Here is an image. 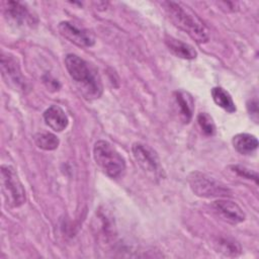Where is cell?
I'll list each match as a JSON object with an SVG mask.
<instances>
[{
	"instance_id": "cell-9",
	"label": "cell",
	"mask_w": 259,
	"mask_h": 259,
	"mask_svg": "<svg viewBox=\"0 0 259 259\" xmlns=\"http://www.w3.org/2000/svg\"><path fill=\"white\" fill-rule=\"evenodd\" d=\"M1 69L3 76L6 78L7 81H10L19 89L23 87V79L20 74L19 66L12 56L2 54Z\"/></svg>"
},
{
	"instance_id": "cell-12",
	"label": "cell",
	"mask_w": 259,
	"mask_h": 259,
	"mask_svg": "<svg viewBox=\"0 0 259 259\" xmlns=\"http://www.w3.org/2000/svg\"><path fill=\"white\" fill-rule=\"evenodd\" d=\"M175 105L177 106L179 118L184 122L188 123L193 114L194 110V101L191 95L185 91H176L174 92Z\"/></svg>"
},
{
	"instance_id": "cell-16",
	"label": "cell",
	"mask_w": 259,
	"mask_h": 259,
	"mask_svg": "<svg viewBox=\"0 0 259 259\" xmlns=\"http://www.w3.org/2000/svg\"><path fill=\"white\" fill-rule=\"evenodd\" d=\"M35 145L42 150L53 151L56 150L60 144L57 136L51 133H37L33 137Z\"/></svg>"
},
{
	"instance_id": "cell-15",
	"label": "cell",
	"mask_w": 259,
	"mask_h": 259,
	"mask_svg": "<svg viewBox=\"0 0 259 259\" xmlns=\"http://www.w3.org/2000/svg\"><path fill=\"white\" fill-rule=\"evenodd\" d=\"M211 96L214 101V103L225 109L226 111L233 113L236 111V105L229 94L224 88L222 87H213L211 89Z\"/></svg>"
},
{
	"instance_id": "cell-3",
	"label": "cell",
	"mask_w": 259,
	"mask_h": 259,
	"mask_svg": "<svg viewBox=\"0 0 259 259\" xmlns=\"http://www.w3.org/2000/svg\"><path fill=\"white\" fill-rule=\"evenodd\" d=\"M97 166L110 178L119 177L125 170V161L115 148L106 141H97L93 148Z\"/></svg>"
},
{
	"instance_id": "cell-2",
	"label": "cell",
	"mask_w": 259,
	"mask_h": 259,
	"mask_svg": "<svg viewBox=\"0 0 259 259\" xmlns=\"http://www.w3.org/2000/svg\"><path fill=\"white\" fill-rule=\"evenodd\" d=\"M163 5L168 17L175 26L185 31L198 44L208 40L209 33L207 27L188 6L175 1H166Z\"/></svg>"
},
{
	"instance_id": "cell-8",
	"label": "cell",
	"mask_w": 259,
	"mask_h": 259,
	"mask_svg": "<svg viewBox=\"0 0 259 259\" xmlns=\"http://www.w3.org/2000/svg\"><path fill=\"white\" fill-rule=\"evenodd\" d=\"M212 208L220 218L233 225L242 223L246 218L243 209L232 200L218 199L212 202Z\"/></svg>"
},
{
	"instance_id": "cell-1",
	"label": "cell",
	"mask_w": 259,
	"mask_h": 259,
	"mask_svg": "<svg viewBox=\"0 0 259 259\" xmlns=\"http://www.w3.org/2000/svg\"><path fill=\"white\" fill-rule=\"evenodd\" d=\"M65 66L86 99L93 100L101 96L102 84L100 77L90 64L76 55L69 54L65 58Z\"/></svg>"
},
{
	"instance_id": "cell-20",
	"label": "cell",
	"mask_w": 259,
	"mask_h": 259,
	"mask_svg": "<svg viewBox=\"0 0 259 259\" xmlns=\"http://www.w3.org/2000/svg\"><path fill=\"white\" fill-rule=\"evenodd\" d=\"M247 109H248V112H249L251 118L254 119L255 122H257V120H258V102H257L256 98L248 101Z\"/></svg>"
},
{
	"instance_id": "cell-10",
	"label": "cell",
	"mask_w": 259,
	"mask_h": 259,
	"mask_svg": "<svg viewBox=\"0 0 259 259\" xmlns=\"http://www.w3.org/2000/svg\"><path fill=\"white\" fill-rule=\"evenodd\" d=\"M46 124L55 132H63L69 123L68 116L59 105H52L44 112Z\"/></svg>"
},
{
	"instance_id": "cell-4",
	"label": "cell",
	"mask_w": 259,
	"mask_h": 259,
	"mask_svg": "<svg viewBox=\"0 0 259 259\" xmlns=\"http://www.w3.org/2000/svg\"><path fill=\"white\" fill-rule=\"evenodd\" d=\"M1 185L3 196L10 207H19L25 202L24 187L12 166H1Z\"/></svg>"
},
{
	"instance_id": "cell-19",
	"label": "cell",
	"mask_w": 259,
	"mask_h": 259,
	"mask_svg": "<svg viewBox=\"0 0 259 259\" xmlns=\"http://www.w3.org/2000/svg\"><path fill=\"white\" fill-rule=\"evenodd\" d=\"M232 169L234 172L238 173L240 176H243L247 179H253L256 183L258 182V176H257V173L256 172H253L252 170L246 168V167H242V166H239V165H236V166H232Z\"/></svg>"
},
{
	"instance_id": "cell-13",
	"label": "cell",
	"mask_w": 259,
	"mask_h": 259,
	"mask_svg": "<svg viewBox=\"0 0 259 259\" xmlns=\"http://www.w3.org/2000/svg\"><path fill=\"white\" fill-rule=\"evenodd\" d=\"M165 44L168 50L178 58L185 59V60H192V59H195L197 56V53L193 47L177 38H174L172 36H167L165 38Z\"/></svg>"
},
{
	"instance_id": "cell-11",
	"label": "cell",
	"mask_w": 259,
	"mask_h": 259,
	"mask_svg": "<svg viewBox=\"0 0 259 259\" xmlns=\"http://www.w3.org/2000/svg\"><path fill=\"white\" fill-rule=\"evenodd\" d=\"M5 14L15 24L23 25L32 22V16L28 9L19 2L8 1L5 2Z\"/></svg>"
},
{
	"instance_id": "cell-6",
	"label": "cell",
	"mask_w": 259,
	"mask_h": 259,
	"mask_svg": "<svg viewBox=\"0 0 259 259\" xmlns=\"http://www.w3.org/2000/svg\"><path fill=\"white\" fill-rule=\"evenodd\" d=\"M132 152L138 165L150 178L158 180L162 177L163 169L159 157L150 146L142 143H135L132 147Z\"/></svg>"
},
{
	"instance_id": "cell-17",
	"label": "cell",
	"mask_w": 259,
	"mask_h": 259,
	"mask_svg": "<svg viewBox=\"0 0 259 259\" xmlns=\"http://www.w3.org/2000/svg\"><path fill=\"white\" fill-rule=\"evenodd\" d=\"M218 250V252H221L226 256H238L241 253L240 245L236 241L229 238L219 240Z\"/></svg>"
},
{
	"instance_id": "cell-14",
	"label": "cell",
	"mask_w": 259,
	"mask_h": 259,
	"mask_svg": "<svg viewBox=\"0 0 259 259\" xmlns=\"http://www.w3.org/2000/svg\"><path fill=\"white\" fill-rule=\"evenodd\" d=\"M232 144L237 152L242 155L253 153L258 147V140L250 134H238L233 137Z\"/></svg>"
},
{
	"instance_id": "cell-18",
	"label": "cell",
	"mask_w": 259,
	"mask_h": 259,
	"mask_svg": "<svg viewBox=\"0 0 259 259\" xmlns=\"http://www.w3.org/2000/svg\"><path fill=\"white\" fill-rule=\"evenodd\" d=\"M197 122L204 135L213 136L215 134V124L211 116L206 112H201L197 115Z\"/></svg>"
},
{
	"instance_id": "cell-7",
	"label": "cell",
	"mask_w": 259,
	"mask_h": 259,
	"mask_svg": "<svg viewBox=\"0 0 259 259\" xmlns=\"http://www.w3.org/2000/svg\"><path fill=\"white\" fill-rule=\"evenodd\" d=\"M58 29L66 39L79 47H92L95 44L94 34L83 27H79L71 21H62Z\"/></svg>"
},
{
	"instance_id": "cell-5",
	"label": "cell",
	"mask_w": 259,
	"mask_h": 259,
	"mask_svg": "<svg viewBox=\"0 0 259 259\" xmlns=\"http://www.w3.org/2000/svg\"><path fill=\"white\" fill-rule=\"evenodd\" d=\"M188 182L193 193L200 197H229L232 195V191L226 185L201 172L190 173Z\"/></svg>"
}]
</instances>
